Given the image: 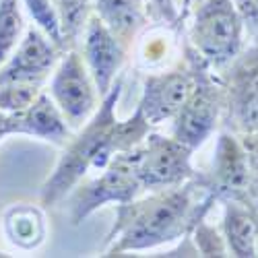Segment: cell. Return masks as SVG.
Returning <instances> with one entry per match:
<instances>
[{
  "mask_svg": "<svg viewBox=\"0 0 258 258\" xmlns=\"http://www.w3.org/2000/svg\"><path fill=\"white\" fill-rule=\"evenodd\" d=\"M217 201L203 171L180 186L149 190L147 197L116 207V219L107 233L103 256L153 250L176 242L207 217Z\"/></svg>",
  "mask_w": 258,
  "mask_h": 258,
  "instance_id": "6da1fadb",
  "label": "cell"
},
{
  "mask_svg": "<svg viewBox=\"0 0 258 258\" xmlns=\"http://www.w3.org/2000/svg\"><path fill=\"white\" fill-rule=\"evenodd\" d=\"M120 93L122 77H118L112 89L101 97L95 114L81 128H77V135L67 141L54 171L41 184V207L58 205L91 171H99L101 167H105L118 153L139 147L145 137L151 133V126H149L139 107L128 120H118L116 105Z\"/></svg>",
  "mask_w": 258,
  "mask_h": 258,
  "instance_id": "7a4b0ae2",
  "label": "cell"
},
{
  "mask_svg": "<svg viewBox=\"0 0 258 258\" xmlns=\"http://www.w3.org/2000/svg\"><path fill=\"white\" fill-rule=\"evenodd\" d=\"M188 46L213 71H225L244 52L246 27L233 0H197L190 9Z\"/></svg>",
  "mask_w": 258,
  "mask_h": 258,
  "instance_id": "3957f363",
  "label": "cell"
},
{
  "mask_svg": "<svg viewBox=\"0 0 258 258\" xmlns=\"http://www.w3.org/2000/svg\"><path fill=\"white\" fill-rule=\"evenodd\" d=\"M139 176V147L118 153L95 176L81 180L69 195V215L73 225L85 219L105 205H126L143 195Z\"/></svg>",
  "mask_w": 258,
  "mask_h": 258,
  "instance_id": "277c9868",
  "label": "cell"
},
{
  "mask_svg": "<svg viewBox=\"0 0 258 258\" xmlns=\"http://www.w3.org/2000/svg\"><path fill=\"white\" fill-rule=\"evenodd\" d=\"M192 54L197 67V83L178 116L171 120V137L197 151L215 135L223 118L225 85L215 77L213 69H209V64L195 50Z\"/></svg>",
  "mask_w": 258,
  "mask_h": 258,
  "instance_id": "5b68a950",
  "label": "cell"
},
{
  "mask_svg": "<svg viewBox=\"0 0 258 258\" xmlns=\"http://www.w3.org/2000/svg\"><path fill=\"white\" fill-rule=\"evenodd\" d=\"M48 81V93L62 110L73 131L81 128L95 114L101 95L79 48H71L62 54L52 79Z\"/></svg>",
  "mask_w": 258,
  "mask_h": 258,
  "instance_id": "8992f818",
  "label": "cell"
},
{
  "mask_svg": "<svg viewBox=\"0 0 258 258\" xmlns=\"http://www.w3.org/2000/svg\"><path fill=\"white\" fill-rule=\"evenodd\" d=\"M197 83V67L195 54L190 46L186 48V56L182 64L169 67L157 73H149L143 79V93L139 101V110L149 122V126H159L163 122H171L182 105L190 97Z\"/></svg>",
  "mask_w": 258,
  "mask_h": 258,
  "instance_id": "52a82bcc",
  "label": "cell"
},
{
  "mask_svg": "<svg viewBox=\"0 0 258 258\" xmlns=\"http://www.w3.org/2000/svg\"><path fill=\"white\" fill-rule=\"evenodd\" d=\"M192 149L174 137L149 133L139 145V176L143 190L180 186L197 174Z\"/></svg>",
  "mask_w": 258,
  "mask_h": 258,
  "instance_id": "ba28073f",
  "label": "cell"
},
{
  "mask_svg": "<svg viewBox=\"0 0 258 258\" xmlns=\"http://www.w3.org/2000/svg\"><path fill=\"white\" fill-rule=\"evenodd\" d=\"M205 178L217 201H250V161L242 139L235 133H219L217 145H215L213 165L211 171L205 174Z\"/></svg>",
  "mask_w": 258,
  "mask_h": 258,
  "instance_id": "9c48e42d",
  "label": "cell"
},
{
  "mask_svg": "<svg viewBox=\"0 0 258 258\" xmlns=\"http://www.w3.org/2000/svg\"><path fill=\"white\" fill-rule=\"evenodd\" d=\"M79 46H81V56L93 77L95 87L103 97L120 77L128 58V48L93 13L83 29Z\"/></svg>",
  "mask_w": 258,
  "mask_h": 258,
  "instance_id": "30bf717a",
  "label": "cell"
},
{
  "mask_svg": "<svg viewBox=\"0 0 258 258\" xmlns=\"http://www.w3.org/2000/svg\"><path fill=\"white\" fill-rule=\"evenodd\" d=\"M62 54L64 52L37 25H29L15 52L0 67V85L9 81L48 83Z\"/></svg>",
  "mask_w": 258,
  "mask_h": 258,
  "instance_id": "8fae6325",
  "label": "cell"
},
{
  "mask_svg": "<svg viewBox=\"0 0 258 258\" xmlns=\"http://www.w3.org/2000/svg\"><path fill=\"white\" fill-rule=\"evenodd\" d=\"M13 135H27L39 141L64 147L73 137V128L56 105L48 89L41 91L33 103L21 114H13Z\"/></svg>",
  "mask_w": 258,
  "mask_h": 258,
  "instance_id": "7c38bea8",
  "label": "cell"
},
{
  "mask_svg": "<svg viewBox=\"0 0 258 258\" xmlns=\"http://www.w3.org/2000/svg\"><path fill=\"white\" fill-rule=\"evenodd\" d=\"M221 235L229 256L254 258L256 256V223L258 207L252 201L225 199Z\"/></svg>",
  "mask_w": 258,
  "mask_h": 258,
  "instance_id": "4fadbf2b",
  "label": "cell"
},
{
  "mask_svg": "<svg viewBox=\"0 0 258 258\" xmlns=\"http://www.w3.org/2000/svg\"><path fill=\"white\" fill-rule=\"evenodd\" d=\"M91 13L128 50H133L149 23L145 0H91Z\"/></svg>",
  "mask_w": 258,
  "mask_h": 258,
  "instance_id": "5bb4252c",
  "label": "cell"
},
{
  "mask_svg": "<svg viewBox=\"0 0 258 258\" xmlns=\"http://www.w3.org/2000/svg\"><path fill=\"white\" fill-rule=\"evenodd\" d=\"M5 233L19 250H35L46 242L48 223L44 209L31 203H19L5 211Z\"/></svg>",
  "mask_w": 258,
  "mask_h": 258,
  "instance_id": "9a60e30c",
  "label": "cell"
},
{
  "mask_svg": "<svg viewBox=\"0 0 258 258\" xmlns=\"http://www.w3.org/2000/svg\"><path fill=\"white\" fill-rule=\"evenodd\" d=\"M52 5L60 19L64 46L67 50L77 48L83 29L91 17V0H52Z\"/></svg>",
  "mask_w": 258,
  "mask_h": 258,
  "instance_id": "2e32d148",
  "label": "cell"
},
{
  "mask_svg": "<svg viewBox=\"0 0 258 258\" xmlns=\"http://www.w3.org/2000/svg\"><path fill=\"white\" fill-rule=\"evenodd\" d=\"M25 33V19L21 0H0V67L15 52Z\"/></svg>",
  "mask_w": 258,
  "mask_h": 258,
  "instance_id": "e0dca14e",
  "label": "cell"
},
{
  "mask_svg": "<svg viewBox=\"0 0 258 258\" xmlns=\"http://www.w3.org/2000/svg\"><path fill=\"white\" fill-rule=\"evenodd\" d=\"M46 83L35 81H9L0 85V110L5 114H21L44 91Z\"/></svg>",
  "mask_w": 258,
  "mask_h": 258,
  "instance_id": "ac0fdd59",
  "label": "cell"
},
{
  "mask_svg": "<svg viewBox=\"0 0 258 258\" xmlns=\"http://www.w3.org/2000/svg\"><path fill=\"white\" fill-rule=\"evenodd\" d=\"M21 5H23L27 9V13L31 15L33 25H37L41 31H44L62 52H67L60 19H58V13L52 5V0H21Z\"/></svg>",
  "mask_w": 258,
  "mask_h": 258,
  "instance_id": "d6986e66",
  "label": "cell"
},
{
  "mask_svg": "<svg viewBox=\"0 0 258 258\" xmlns=\"http://www.w3.org/2000/svg\"><path fill=\"white\" fill-rule=\"evenodd\" d=\"M145 3H147L149 17L157 19L159 23H163L167 27L178 29L186 21L192 5H195L197 0H145Z\"/></svg>",
  "mask_w": 258,
  "mask_h": 258,
  "instance_id": "ffe728a7",
  "label": "cell"
},
{
  "mask_svg": "<svg viewBox=\"0 0 258 258\" xmlns=\"http://www.w3.org/2000/svg\"><path fill=\"white\" fill-rule=\"evenodd\" d=\"M192 240H195V246L199 250V256H229L227 246L223 242V235L205 223V219H201L195 229L190 231Z\"/></svg>",
  "mask_w": 258,
  "mask_h": 258,
  "instance_id": "44dd1931",
  "label": "cell"
},
{
  "mask_svg": "<svg viewBox=\"0 0 258 258\" xmlns=\"http://www.w3.org/2000/svg\"><path fill=\"white\" fill-rule=\"evenodd\" d=\"M9 135H13V118L0 110V141Z\"/></svg>",
  "mask_w": 258,
  "mask_h": 258,
  "instance_id": "7402d4cb",
  "label": "cell"
},
{
  "mask_svg": "<svg viewBox=\"0 0 258 258\" xmlns=\"http://www.w3.org/2000/svg\"><path fill=\"white\" fill-rule=\"evenodd\" d=\"M250 35H252V41H254V46L258 48V27H254V29L250 31Z\"/></svg>",
  "mask_w": 258,
  "mask_h": 258,
  "instance_id": "603a6c76",
  "label": "cell"
},
{
  "mask_svg": "<svg viewBox=\"0 0 258 258\" xmlns=\"http://www.w3.org/2000/svg\"><path fill=\"white\" fill-rule=\"evenodd\" d=\"M256 256H258V223H256Z\"/></svg>",
  "mask_w": 258,
  "mask_h": 258,
  "instance_id": "cb8c5ba5",
  "label": "cell"
}]
</instances>
